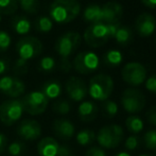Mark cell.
Segmentation results:
<instances>
[{"mask_svg":"<svg viewBox=\"0 0 156 156\" xmlns=\"http://www.w3.org/2000/svg\"><path fill=\"white\" fill-rule=\"evenodd\" d=\"M8 152L11 156H21L26 152V144L21 141H13L8 146Z\"/></svg>","mask_w":156,"mask_h":156,"instance_id":"1f68e13d","label":"cell"},{"mask_svg":"<svg viewBox=\"0 0 156 156\" xmlns=\"http://www.w3.org/2000/svg\"><path fill=\"white\" fill-rule=\"evenodd\" d=\"M6 147H8V138L4 134L0 133V154L4 152Z\"/></svg>","mask_w":156,"mask_h":156,"instance_id":"ee69618b","label":"cell"},{"mask_svg":"<svg viewBox=\"0 0 156 156\" xmlns=\"http://www.w3.org/2000/svg\"><path fill=\"white\" fill-rule=\"evenodd\" d=\"M102 6V23H119L123 15V8L119 2L108 1Z\"/></svg>","mask_w":156,"mask_h":156,"instance_id":"2e32d148","label":"cell"},{"mask_svg":"<svg viewBox=\"0 0 156 156\" xmlns=\"http://www.w3.org/2000/svg\"><path fill=\"white\" fill-rule=\"evenodd\" d=\"M147 119H148L149 123L156 125V105L150 107V109L147 112Z\"/></svg>","mask_w":156,"mask_h":156,"instance_id":"60d3db41","label":"cell"},{"mask_svg":"<svg viewBox=\"0 0 156 156\" xmlns=\"http://www.w3.org/2000/svg\"><path fill=\"white\" fill-rule=\"evenodd\" d=\"M56 156H74V153L69 146H66V144L61 146L60 144V149H58V152Z\"/></svg>","mask_w":156,"mask_h":156,"instance_id":"ab89813d","label":"cell"},{"mask_svg":"<svg viewBox=\"0 0 156 156\" xmlns=\"http://www.w3.org/2000/svg\"><path fill=\"white\" fill-rule=\"evenodd\" d=\"M72 68V64L68 58H61L60 62V69L64 72H69Z\"/></svg>","mask_w":156,"mask_h":156,"instance_id":"b9f144b4","label":"cell"},{"mask_svg":"<svg viewBox=\"0 0 156 156\" xmlns=\"http://www.w3.org/2000/svg\"><path fill=\"white\" fill-rule=\"evenodd\" d=\"M146 88L150 93L156 94V74H152L146 80Z\"/></svg>","mask_w":156,"mask_h":156,"instance_id":"74e56055","label":"cell"},{"mask_svg":"<svg viewBox=\"0 0 156 156\" xmlns=\"http://www.w3.org/2000/svg\"><path fill=\"white\" fill-rule=\"evenodd\" d=\"M98 105L93 101H84L78 107L79 118L83 122H91L98 116Z\"/></svg>","mask_w":156,"mask_h":156,"instance_id":"d6986e66","label":"cell"},{"mask_svg":"<svg viewBox=\"0 0 156 156\" xmlns=\"http://www.w3.org/2000/svg\"><path fill=\"white\" fill-rule=\"evenodd\" d=\"M122 80L131 86H139L147 80V69L141 63L129 62L121 70Z\"/></svg>","mask_w":156,"mask_h":156,"instance_id":"30bf717a","label":"cell"},{"mask_svg":"<svg viewBox=\"0 0 156 156\" xmlns=\"http://www.w3.org/2000/svg\"><path fill=\"white\" fill-rule=\"evenodd\" d=\"M101 108H102L104 116H106L108 118L115 117L118 114V104L115 101H112V100L103 101L102 105H101Z\"/></svg>","mask_w":156,"mask_h":156,"instance_id":"f1b7e54d","label":"cell"},{"mask_svg":"<svg viewBox=\"0 0 156 156\" xmlns=\"http://www.w3.org/2000/svg\"><path fill=\"white\" fill-rule=\"evenodd\" d=\"M21 99H11L0 104V122L10 126L16 123L21 118L23 113Z\"/></svg>","mask_w":156,"mask_h":156,"instance_id":"5b68a950","label":"cell"},{"mask_svg":"<svg viewBox=\"0 0 156 156\" xmlns=\"http://www.w3.org/2000/svg\"><path fill=\"white\" fill-rule=\"evenodd\" d=\"M83 18L89 23H102V6L97 3L87 5L83 12Z\"/></svg>","mask_w":156,"mask_h":156,"instance_id":"44dd1931","label":"cell"},{"mask_svg":"<svg viewBox=\"0 0 156 156\" xmlns=\"http://www.w3.org/2000/svg\"><path fill=\"white\" fill-rule=\"evenodd\" d=\"M144 146L149 150H156V129H149L142 138Z\"/></svg>","mask_w":156,"mask_h":156,"instance_id":"d6a6232c","label":"cell"},{"mask_svg":"<svg viewBox=\"0 0 156 156\" xmlns=\"http://www.w3.org/2000/svg\"><path fill=\"white\" fill-rule=\"evenodd\" d=\"M76 142L82 147L90 146L96 140V134L90 129H83L76 134Z\"/></svg>","mask_w":156,"mask_h":156,"instance_id":"d4e9b609","label":"cell"},{"mask_svg":"<svg viewBox=\"0 0 156 156\" xmlns=\"http://www.w3.org/2000/svg\"><path fill=\"white\" fill-rule=\"evenodd\" d=\"M43 51V44L37 37L26 36L19 39L16 44V52L19 58L30 61L37 58Z\"/></svg>","mask_w":156,"mask_h":156,"instance_id":"ba28073f","label":"cell"},{"mask_svg":"<svg viewBox=\"0 0 156 156\" xmlns=\"http://www.w3.org/2000/svg\"><path fill=\"white\" fill-rule=\"evenodd\" d=\"M142 144V138L137 135H132L127 137L124 141V147L126 150L129 151H135L141 146Z\"/></svg>","mask_w":156,"mask_h":156,"instance_id":"d590c367","label":"cell"},{"mask_svg":"<svg viewBox=\"0 0 156 156\" xmlns=\"http://www.w3.org/2000/svg\"><path fill=\"white\" fill-rule=\"evenodd\" d=\"M65 89L68 97L76 102L84 100L88 94V87L85 81L78 76H70L65 84Z\"/></svg>","mask_w":156,"mask_h":156,"instance_id":"4fadbf2b","label":"cell"},{"mask_svg":"<svg viewBox=\"0 0 156 156\" xmlns=\"http://www.w3.org/2000/svg\"><path fill=\"white\" fill-rule=\"evenodd\" d=\"M17 1H18V4L25 12L29 13V14H35V13L38 12V0H17Z\"/></svg>","mask_w":156,"mask_h":156,"instance_id":"4dcf8cb0","label":"cell"},{"mask_svg":"<svg viewBox=\"0 0 156 156\" xmlns=\"http://www.w3.org/2000/svg\"><path fill=\"white\" fill-rule=\"evenodd\" d=\"M11 26H12V29L19 35L28 34L32 28L31 21L25 15H15L12 18Z\"/></svg>","mask_w":156,"mask_h":156,"instance_id":"ffe728a7","label":"cell"},{"mask_svg":"<svg viewBox=\"0 0 156 156\" xmlns=\"http://www.w3.org/2000/svg\"><path fill=\"white\" fill-rule=\"evenodd\" d=\"M11 36L8 32L0 31V52H5L11 46Z\"/></svg>","mask_w":156,"mask_h":156,"instance_id":"8d00e7d4","label":"cell"},{"mask_svg":"<svg viewBox=\"0 0 156 156\" xmlns=\"http://www.w3.org/2000/svg\"><path fill=\"white\" fill-rule=\"evenodd\" d=\"M13 71L16 76H25L29 71V63L18 58L13 66Z\"/></svg>","mask_w":156,"mask_h":156,"instance_id":"e575fe53","label":"cell"},{"mask_svg":"<svg viewBox=\"0 0 156 156\" xmlns=\"http://www.w3.org/2000/svg\"><path fill=\"white\" fill-rule=\"evenodd\" d=\"M10 69V63L5 58H0V76L4 74Z\"/></svg>","mask_w":156,"mask_h":156,"instance_id":"7bdbcfd3","label":"cell"},{"mask_svg":"<svg viewBox=\"0 0 156 156\" xmlns=\"http://www.w3.org/2000/svg\"><path fill=\"white\" fill-rule=\"evenodd\" d=\"M121 104L126 113L135 115L144 108L146 97L139 89L126 88L121 94Z\"/></svg>","mask_w":156,"mask_h":156,"instance_id":"8992f818","label":"cell"},{"mask_svg":"<svg viewBox=\"0 0 156 156\" xmlns=\"http://www.w3.org/2000/svg\"><path fill=\"white\" fill-rule=\"evenodd\" d=\"M125 126L127 131L133 134H137L144 129V121L140 117L136 115H131L125 120Z\"/></svg>","mask_w":156,"mask_h":156,"instance_id":"484cf974","label":"cell"},{"mask_svg":"<svg viewBox=\"0 0 156 156\" xmlns=\"http://www.w3.org/2000/svg\"><path fill=\"white\" fill-rule=\"evenodd\" d=\"M135 29L140 36H150L156 30V19L150 13H141L136 18Z\"/></svg>","mask_w":156,"mask_h":156,"instance_id":"9a60e30c","label":"cell"},{"mask_svg":"<svg viewBox=\"0 0 156 156\" xmlns=\"http://www.w3.org/2000/svg\"><path fill=\"white\" fill-rule=\"evenodd\" d=\"M53 129L55 135L62 140H70L76 134V127L73 123L65 118L56 119L53 122Z\"/></svg>","mask_w":156,"mask_h":156,"instance_id":"e0dca14e","label":"cell"},{"mask_svg":"<svg viewBox=\"0 0 156 156\" xmlns=\"http://www.w3.org/2000/svg\"><path fill=\"white\" fill-rule=\"evenodd\" d=\"M21 102H23V111L32 116L41 115L45 113L49 104V100L41 90L31 91L25 94L21 99Z\"/></svg>","mask_w":156,"mask_h":156,"instance_id":"52a82bcc","label":"cell"},{"mask_svg":"<svg viewBox=\"0 0 156 156\" xmlns=\"http://www.w3.org/2000/svg\"><path fill=\"white\" fill-rule=\"evenodd\" d=\"M18 9L17 0H0V14H15Z\"/></svg>","mask_w":156,"mask_h":156,"instance_id":"83f0119b","label":"cell"},{"mask_svg":"<svg viewBox=\"0 0 156 156\" xmlns=\"http://www.w3.org/2000/svg\"><path fill=\"white\" fill-rule=\"evenodd\" d=\"M26 91V85L20 79L5 76L0 78V93L12 99H17Z\"/></svg>","mask_w":156,"mask_h":156,"instance_id":"7c38bea8","label":"cell"},{"mask_svg":"<svg viewBox=\"0 0 156 156\" xmlns=\"http://www.w3.org/2000/svg\"><path fill=\"white\" fill-rule=\"evenodd\" d=\"M41 91L45 94V97L50 100V99H56L62 94V85L58 81L52 80L48 81L43 85Z\"/></svg>","mask_w":156,"mask_h":156,"instance_id":"7402d4cb","label":"cell"},{"mask_svg":"<svg viewBox=\"0 0 156 156\" xmlns=\"http://www.w3.org/2000/svg\"><path fill=\"white\" fill-rule=\"evenodd\" d=\"M81 12V4L78 0H54L49 8V15L52 21L65 25L74 20Z\"/></svg>","mask_w":156,"mask_h":156,"instance_id":"6da1fadb","label":"cell"},{"mask_svg":"<svg viewBox=\"0 0 156 156\" xmlns=\"http://www.w3.org/2000/svg\"><path fill=\"white\" fill-rule=\"evenodd\" d=\"M114 89V81L112 76L104 73L96 74L90 79L88 85V94L94 100H108Z\"/></svg>","mask_w":156,"mask_h":156,"instance_id":"7a4b0ae2","label":"cell"},{"mask_svg":"<svg viewBox=\"0 0 156 156\" xmlns=\"http://www.w3.org/2000/svg\"><path fill=\"white\" fill-rule=\"evenodd\" d=\"M53 21L49 16H38L35 20L34 27L38 33H49L53 28Z\"/></svg>","mask_w":156,"mask_h":156,"instance_id":"4316f807","label":"cell"},{"mask_svg":"<svg viewBox=\"0 0 156 156\" xmlns=\"http://www.w3.org/2000/svg\"><path fill=\"white\" fill-rule=\"evenodd\" d=\"M0 23H1V14H0Z\"/></svg>","mask_w":156,"mask_h":156,"instance_id":"c3c4849f","label":"cell"},{"mask_svg":"<svg viewBox=\"0 0 156 156\" xmlns=\"http://www.w3.org/2000/svg\"><path fill=\"white\" fill-rule=\"evenodd\" d=\"M115 156H131V154H129L127 152H119V153H117Z\"/></svg>","mask_w":156,"mask_h":156,"instance_id":"bcb514c9","label":"cell"},{"mask_svg":"<svg viewBox=\"0 0 156 156\" xmlns=\"http://www.w3.org/2000/svg\"><path fill=\"white\" fill-rule=\"evenodd\" d=\"M139 156H151V155H149V154H141V155H139Z\"/></svg>","mask_w":156,"mask_h":156,"instance_id":"7dc6e473","label":"cell"},{"mask_svg":"<svg viewBox=\"0 0 156 156\" xmlns=\"http://www.w3.org/2000/svg\"><path fill=\"white\" fill-rule=\"evenodd\" d=\"M38 69L44 73H50L55 69V61L51 56H44L38 63Z\"/></svg>","mask_w":156,"mask_h":156,"instance_id":"f546056e","label":"cell"},{"mask_svg":"<svg viewBox=\"0 0 156 156\" xmlns=\"http://www.w3.org/2000/svg\"><path fill=\"white\" fill-rule=\"evenodd\" d=\"M17 134L21 139L34 141L41 136V126L36 120L25 119L17 126Z\"/></svg>","mask_w":156,"mask_h":156,"instance_id":"5bb4252c","label":"cell"},{"mask_svg":"<svg viewBox=\"0 0 156 156\" xmlns=\"http://www.w3.org/2000/svg\"><path fill=\"white\" fill-rule=\"evenodd\" d=\"M85 156H106L103 149L99 148V147H91L85 153Z\"/></svg>","mask_w":156,"mask_h":156,"instance_id":"f35d334b","label":"cell"},{"mask_svg":"<svg viewBox=\"0 0 156 156\" xmlns=\"http://www.w3.org/2000/svg\"><path fill=\"white\" fill-rule=\"evenodd\" d=\"M82 37L80 33L76 31H69L61 35L55 41V49L56 53L61 56V58H68L76 50L80 47Z\"/></svg>","mask_w":156,"mask_h":156,"instance_id":"277c9868","label":"cell"},{"mask_svg":"<svg viewBox=\"0 0 156 156\" xmlns=\"http://www.w3.org/2000/svg\"><path fill=\"white\" fill-rule=\"evenodd\" d=\"M53 111L54 113L58 115H67L71 111V104L67 100H58L53 104Z\"/></svg>","mask_w":156,"mask_h":156,"instance_id":"836d02e7","label":"cell"},{"mask_svg":"<svg viewBox=\"0 0 156 156\" xmlns=\"http://www.w3.org/2000/svg\"><path fill=\"white\" fill-rule=\"evenodd\" d=\"M114 38L116 39L118 44L122 46H127L134 41V32L131 28L126 27V26H120L118 28L117 32H116Z\"/></svg>","mask_w":156,"mask_h":156,"instance_id":"603a6c76","label":"cell"},{"mask_svg":"<svg viewBox=\"0 0 156 156\" xmlns=\"http://www.w3.org/2000/svg\"><path fill=\"white\" fill-rule=\"evenodd\" d=\"M84 41L89 47L99 48L108 41L109 35L104 23H90L84 32Z\"/></svg>","mask_w":156,"mask_h":156,"instance_id":"9c48e42d","label":"cell"},{"mask_svg":"<svg viewBox=\"0 0 156 156\" xmlns=\"http://www.w3.org/2000/svg\"><path fill=\"white\" fill-rule=\"evenodd\" d=\"M100 60L99 56L93 51H83L80 52L74 58L72 67L76 72L81 74L93 73L99 68Z\"/></svg>","mask_w":156,"mask_h":156,"instance_id":"8fae6325","label":"cell"},{"mask_svg":"<svg viewBox=\"0 0 156 156\" xmlns=\"http://www.w3.org/2000/svg\"><path fill=\"white\" fill-rule=\"evenodd\" d=\"M141 2L146 6H148V8H151V9L156 8V0H141Z\"/></svg>","mask_w":156,"mask_h":156,"instance_id":"f6af8a7d","label":"cell"},{"mask_svg":"<svg viewBox=\"0 0 156 156\" xmlns=\"http://www.w3.org/2000/svg\"><path fill=\"white\" fill-rule=\"evenodd\" d=\"M103 61H104L105 65L109 66V67H117L123 61V55L119 50H108L103 56Z\"/></svg>","mask_w":156,"mask_h":156,"instance_id":"cb8c5ba5","label":"cell"},{"mask_svg":"<svg viewBox=\"0 0 156 156\" xmlns=\"http://www.w3.org/2000/svg\"><path fill=\"white\" fill-rule=\"evenodd\" d=\"M60 149V144L52 137H44L37 144V152L39 156H56Z\"/></svg>","mask_w":156,"mask_h":156,"instance_id":"ac0fdd59","label":"cell"},{"mask_svg":"<svg viewBox=\"0 0 156 156\" xmlns=\"http://www.w3.org/2000/svg\"><path fill=\"white\" fill-rule=\"evenodd\" d=\"M124 138V131L118 124H109L99 129L96 139L100 147L104 149H115L122 142Z\"/></svg>","mask_w":156,"mask_h":156,"instance_id":"3957f363","label":"cell"}]
</instances>
